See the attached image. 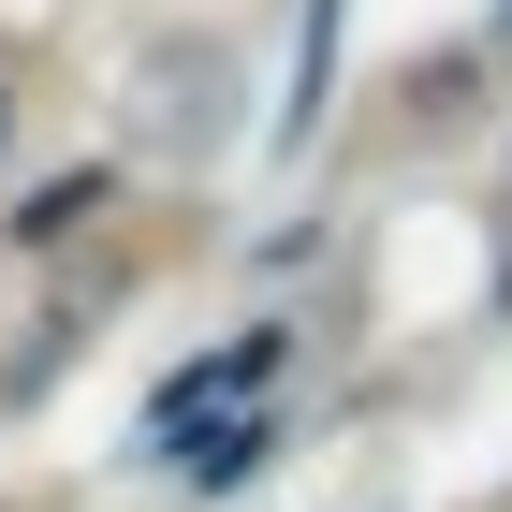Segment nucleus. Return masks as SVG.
<instances>
[{
    "instance_id": "1",
    "label": "nucleus",
    "mask_w": 512,
    "mask_h": 512,
    "mask_svg": "<svg viewBox=\"0 0 512 512\" xmlns=\"http://www.w3.org/2000/svg\"><path fill=\"white\" fill-rule=\"evenodd\" d=\"M176 469H191L205 498H220V483H249V469H264V425H205L191 454H176Z\"/></svg>"
},
{
    "instance_id": "2",
    "label": "nucleus",
    "mask_w": 512,
    "mask_h": 512,
    "mask_svg": "<svg viewBox=\"0 0 512 512\" xmlns=\"http://www.w3.org/2000/svg\"><path fill=\"white\" fill-rule=\"evenodd\" d=\"M88 205H103V176H59V191H30V220H15V235H74Z\"/></svg>"
}]
</instances>
